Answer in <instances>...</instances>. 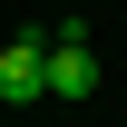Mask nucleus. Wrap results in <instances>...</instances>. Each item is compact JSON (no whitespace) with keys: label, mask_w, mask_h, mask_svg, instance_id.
<instances>
[{"label":"nucleus","mask_w":127,"mask_h":127,"mask_svg":"<svg viewBox=\"0 0 127 127\" xmlns=\"http://www.w3.org/2000/svg\"><path fill=\"white\" fill-rule=\"evenodd\" d=\"M39 98H98V49H88L78 20H59L39 39Z\"/></svg>","instance_id":"1"},{"label":"nucleus","mask_w":127,"mask_h":127,"mask_svg":"<svg viewBox=\"0 0 127 127\" xmlns=\"http://www.w3.org/2000/svg\"><path fill=\"white\" fill-rule=\"evenodd\" d=\"M0 98H20V108L39 98V39H10L0 49Z\"/></svg>","instance_id":"2"}]
</instances>
